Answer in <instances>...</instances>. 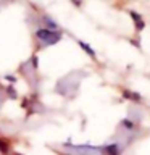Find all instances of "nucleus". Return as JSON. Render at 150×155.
<instances>
[{
	"mask_svg": "<svg viewBox=\"0 0 150 155\" xmlns=\"http://www.w3.org/2000/svg\"><path fill=\"white\" fill-rule=\"evenodd\" d=\"M0 152H2L3 155H7L10 152V145L5 139H0Z\"/></svg>",
	"mask_w": 150,
	"mask_h": 155,
	"instance_id": "1",
	"label": "nucleus"
},
{
	"mask_svg": "<svg viewBox=\"0 0 150 155\" xmlns=\"http://www.w3.org/2000/svg\"><path fill=\"white\" fill-rule=\"evenodd\" d=\"M5 79L10 81V82H16V78H15V76H5Z\"/></svg>",
	"mask_w": 150,
	"mask_h": 155,
	"instance_id": "3",
	"label": "nucleus"
},
{
	"mask_svg": "<svg viewBox=\"0 0 150 155\" xmlns=\"http://www.w3.org/2000/svg\"><path fill=\"white\" fill-rule=\"evenodd\" d=\"M5 92H7V95L10 97V99H16L18 97V94H16V91H15L13 86H8L7 89H5Z\"/></svg>",
	"mask_w": 150,
	"mask_h": 155,
	"instance_id": "2",
	"label": "nucleus"
}]
</instances>
